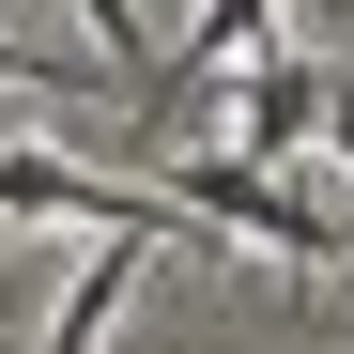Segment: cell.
Instances as JSON below:
<instances>
[{"label": "cell", "mask_w": 354, "mask_h": 354, "mask_svg": "<svg viewBox=\"0 0 354 354\" xmlns=\"http://www.w3.org/2000/svg\"><path fill=\"white\" fill-rule=\"evenodd\" d=\"M339 46H354V16H339Z\"/></svg>", "instance_id": "obj_7"}, {"label": "cell", "mask_w": 354, "mask_h": 354, "mask_svg": "<svg viewBox=\"0 0 354 354\" xmlns=\"http://www.w3.org/2000/svg\"><path fill=\"white\" fill-rule=\"evenodd\" d=\"M0 93H46V62H31V46H0Z\"/></svg>", "instance_id": "obj_6"}, {"label": "cell", "mask_w": 354, "mask_h": 354, "mask_svg": "<svg viewBox=\"0 0 354 354\" xmlns=\"http://www.w3.org/2000/svg\"><path fill=\"white\" fill-rule=\"evenodd\" d=\"M231 124H247V154H308L324 139V62H292V46H262V62H231Z\"/></svg>", "instance_id": "obj_3"}, {"label": "cell", "mask_w": 354, "mask_h": 354, "mask_svg": "<svg viewBox=\"0 0 354 354\" xmlns=\"http://www.w3.org/2000/svg\"><path fill=\"white\" fill-rule=\"evenodd\" d=\"M154 201H185L201 231H247V247H277V262L339 277V216H324V201H292L262 154H169V169H154Z\"/></svg>", "instance_id": "obj_1"}, {"label": "cell", "mask_w": 354, "mask_h": 354, "mask_svg": "<svg viewBox=\"0 0 354 354\" xmlns=\"http://www.w3.org/2000/svg\"><path fill=\"white\" fill-rule=\"evenodd\" d=\"M262 46H277V0H201L185 31H154V62H139V108L169 124V108H201L231 62H262Z\"/></svg>", "instance_id": "obj_2"}, {"label": "cell", "mask_w": 354, "mask_h": 354, "mask_svg": "<svg viewBox=\"0 0 354 354\" xmlns=\"http://www.w3.org/2000/svg\"><path fill=\"white\" fill-rule=\"evenodd\" d=\"M324 139H339V169H354V77H324Z\"/></svg>", "instance_id": "obj_5"}, {"label": "cell", "mask_w": 354, "mask_h": 354, "mask_svg": "<svg viewBox=\"0 0 354 354\" xmlns=\"http://www.w3.org/2000/svg\"><path fill=\"white\" fill-rule=\"evenodd\" d=\"M154 247H169V231H93V262L62 277V308H46V339H31V354H93L108 324H124V292H139V262H154Z\"/></svg>", "instance_id": "obj_4"}]
</instances>
